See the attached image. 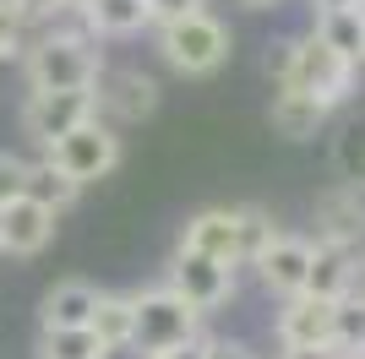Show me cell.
<instances>
[{"label":"cell","mask_w":365,"mask_h":359,"mask_svg":"<svg viewBox=\"0 0 365 359\" xmlns=\"http://www.w3.org/2000/svg\"><path fill=\"white\" fill-rule=\"evenodd\" d=\"M16 66H22L28 93H76V88H98L109 60L98 38H88V33H33Z\"/></svg>","instance_id":"6da1fadb"},{"label":"cell","mask_w":365,"mask_h":359,"mask_svg":"<svg viewBox=\"0 0 365 359\" xmlns=\"http://www.w3.org/2000/svg\"><path fill=\"white\" fill-rule=\"evenodd\" d=\"M153 55L164 60L175 76H213L224 71V60L235 55V33L224 16L213 11H191L180 22L153 28Z\"/></svg>","instance_id":"7a4b0ae2"},{"label":"cell","mask_w":365,"mask_h":359,"mask_svg":"<svg viewBox=\"0 0 365 359\" xmlns=\"http://www.w3.org/2000/svg\"><path fill=\"white\" fill-rule=\"evenodd\" d=\"M284 88H300V93H311L317 104L338 109V104H349L354 88H360V66L344 60L333 44H322L317 33H300V38H294V66H289V82H284Z\"/></svg>","instance_id":"3957f363"},{"label":"cell","mask_w":365,"mask_h":359,"mask_svg":"<svg viewBox=\"0 0 365 359\" xmlns=\"http://www.w3.org/2000/svg\"><path fill=\"white\" fill-rule=\"evenodd\" d=\"M44 158H49V164H61L66 175H71L76 185L88 191V185H98V180H109L115 169H120V158H125V136L115 131L109 120L93 115V120H82L76 131H66L61 142L44 152Z\"/></svg>","instance_id":"277c9868"},{"label":"cell","mask_w":365,"mask_h":359,"mask_svg":"<svg viewBox=\"0 0 365 359\" xmlns=\"http://www.w3.org/2000/svg\"><path fill=\"white\" fill-rule=\"evenodd\" d=\"M131 305H137V343L148 348V354H164V348L185 343V338H197L202 321H207V316H197L169 283L131 288Z\"/></svg>","instance_id":"5b68a950"},{"label":"cell","mask_w":365,"mask_h":359,"mask_svg":"<svg viewBox=\"0 0 365 359\" xmlns=\"http://www.w3.org/2000/svg\"><path fill=\"white\" fill-rule=\"evenodd\" d=\"M93 98H98V120H109L115 131H125V125H142V120L158 115L164 88H158V76L142 71V66H104Z\"/></svg>","instance_id":"8992f818"},{"label":"cell","mask_w":365,"mask_h":359,"mask_svg":"<svg viewBox=\"0 0 365 359\" xmlns=\"http://www.w3.org/2000/svg\"><path fill=\"white\" fill-rule=\"evenodd\" d=\"M93 115H98L93 88H76V93H28V98H22L16 125H22V136H28L38 152H49L66 131H76V125H82V120H93Z\"/></svg>","instance_id":"52a82bcc"},{"label":"cell","mask_w":365,"mask_h":359,"mask_svg":"<svg viewBox=\"0 0 365 359\" xmlns=\"http://www.w3.org/2000/svg\"><path fill=\"white\" fill-rule=\"evenodd\" d=\"M164 283L175 288L197 316H213V311H224L229 299H235V267L175 245V256H169V267H164Z\"/></svg>","instance_id":"ba28073f"},{"label":"cell","mask_w":365,"mask_h":359,"mask_svg":"<svg viewBox=\"0 0 365 359\" xmlns=\"http://www.w3.org/2000/svg\"><path fill=\"white\" fill-rule=\"evenodd\" d=\"M311 224H317L311 239L360 251L365 245V191L354 185V180H333V185L317 191V202H311Z\"/></svg>","instance_id":"9c48e42d"},{"label":"cell","mask_w":365,"mask_h":359,"mask_svg":"<svg viewBox=\"0 0 365 359\" xmlns=\"http://www.w3.org/2000/svg\"><path fill=\"white\" fill-rule=\"evenodd\" d=\"M333 311H338V299H322V294L278 299V311H273L278 348H333Z\"/></svg>","instance_id":"30bf717a"},{"label":"cell","mask_w":365,"mask_h":359,"mask_svg":"<svg viewBox=\"0 0 365 359\" xmlns=\"http://www.w3.org/2000/svg\"><path fill=\"white\" fill-rule=\"evenodd\" d=\"M55 229L61 218L28 196H16L0 207V256H11V261H33V256H44L55 245Z\"/></svg>","instance_id":"8fae6325"},{"label":"cell","mask_w":365,"mask_h":359,"mask_svg":"<svg viewBox=\"0 0 365 359\" xmlns=\"http://www.w3.org/2000/svg\"><path fill=\"white\" fill-rule=\"evenodd\" d=\"M180 251H197V256H213L224 267L240 272V207H202L185 218L180 229Z\"/></svg>","instance_id":"7c38bea8"},{"label":"cell","mask_w":365,"mask_h":359,"mask_svg":"<svg viewBox=\"0 0 365 359\" xmlns=\"http://www.w3.org/2000/svg\"><path fill=\"white\" fill-rule=\"evenodd\" d=\"M257 283L267 288L273 299H289V294H305V272H311V234H284L262 251V261L257 267Z\"/></svg>","instance_id":"4fadbf2b"},{"label":"cell","mask_w":365,"mask_h":359,"mask_svg":"<svg viewBox=\"0 0 365 359\" xmlns=\"http://www.w3.org/2000/svg\"><path fill=\"white\" fill-rule=\"evenodd\" d=\"M98 311V283L88 278H61L38 299V327H88Z\"/></svg>","instance_id":"5bb4252c"},{"label":"cell","mask_w":365,"mask_h":359,"mask_svg":"<svg viewBox=\"0 0 365 359\" xmlns=\"http://www.w3.org/2000/svg\"><path fill=\"white\" fill-rule=\"evenodd\" d=\"M327 115H333V109L317 104V98L300 93V88H278L273 104H267V120H273V131L284 136V142H311V136L327 125Z\"/></svg>","instance_id":"9a60e30c"},{"label":"cell","mask_w":365,"mask_h":359,"mask_svg":"<svg viewBox=\"0 0 365 359\" xmlns=\"http://www.w3.org/2000/svg\"><path fill=\"white\" fill-rule=\"evenodd\" d=\"M354 261H360V256L344 251V245L311 239V272H305V294H322V299L354 294Z\"/></svg>","instance_id":"2e32d148"},{"label":"cell","mask_w":365,"mask_h":359,"mask_svg":"<svg viewBox=\"0 0 365 359\" xmlns=\"http://www.w3.org/2000/svg\"><path fill=\"white\" fill-rule=\"evenodd\" d=\"M22 196L38 202V207H49L55 218H66V212L82 202V185H76L61 164H49L44 152H33V158H28V180H22Z\"/></svg>","instance_id":"e0dca14e"},{"label":"cell","mask_w":365,"mask_h":359,"mask_svg":"<svg viewBox=\"0 0 365 359\" xmlns=\"http://www.w3.org/2000/svg\"><path fill=\"white\" fill-rule=\"evenodd\" d=\"M88 11V28L93 38H137V33H153V16H148V0H93L82 6Z\"/></svg>","instance_id":"ac0fdd59"},{"label":"cell","mask_w":365,"mask_h":359,"mask_svg":"<svg viewBox=\"0 0 365 359\" xmlns=\"http://www.w3.org/2000/svg\"><path fill=\"white\" fill-rule=\"evenodd\" d=\"M88 332L98 338V348L137 343V305H131V288H98V311H93Z\"/></svg>","instance_id":"d6986e66"},{"label":"cell","mask_w":365,"mask_h":359,"mask_svg":"<svg viewBox=\"0 0 365 359\" xmlns=\"http://www.w3.org/2000/svg\"><path fill=\"white\" fill-rule=\"evenodd\" d=\"M322 38V44H333L344 60H354L360 66L365 55V11L360 6H344V11H317V28H311Z\"/></svg>","instance_id":"ffe728a7"},{"label":"cell","mask_w":365,"mask_h":359,"mask_svg":"<svg viewBox=\"0 0 365 359\" xmlns=\"http://www.w3.org/2000/svg\"><path fill=\"white\" fill-rule=\"evenodd\" d=\"M38 359H98V338L88 327H38Z\"/></svg>","instance_id":"44dd1931"},{"label":"cell","mask_w":365,"mask_h":359,"mask_svg":"<svg viewBox=\"0 0 365 359\" xmlns=\"http://www.w3.org/2000/svg\"><path fill=\"white\" fill-rule=\"evenodd\" d=\"M278 234H284V229H278V218L267 207H240V267H257L262 251H267Z\"/></svg>","instance_id":"7402d4cb"},{"label":"cell","mask_w":365,"mask_h":359,"mask_svg":"<svg viewBox=\"0 0 365 359\" xmlns=\"http://www.w3.org/2000/svg\"><path fill=\"white\" fill-rule=\"evenodd\" d=\"M333 348H338V354L365 348V294H360V288L338 299V311H333Z\"/></svg>","instance_id":"603a6c76"},{"label":"cell","mask_w":365,"mask_h":359,"mask_svg":"<svg viewBox=\"0 0 365 359\" xmlns=\"http://www.w3.org/2000/svg\"><path fill=\"white\" fill-rule=\"evenodd\" d=\"M338 169H344V180H354L365 191V115L338 136Z\"/></svg>","instance_id":"cb8c5ba5"},{"label":"cell","mask_w":365,"mask_h":359,"mask_svg":"<svg viewBox=\"0 0 365 359\" xmlns=\"http://www.w3.org/2000/svg\"><path fill=\"white\" fill-rule=\"evenodd\" d=\"M33 28L16 16L11 0H0V66H11V60H22V49H28Z\"/></svg>","instance_id":"d4e9b609"},{"label":"cell","mask_w":365,"mask_h":359,"mask_svg":"<svg viewBox=\"0 0 365 359\" xmlns=\"http://www.w3.org/2000/svg\"><path fill=\"white\" fill-rule=\"evenodd\" d=\"M22 180H28V158H22V152H6V147H0V207L22 196Z\"/></svg>","instance_id":"484cf974"},{"label":"cell","mask_w":365,"mask_h":359,"mask_svg":"<svg viewBox=\"0 0 365 359\" xmlns=\"http://www.w3.org/2000/svg\"><path fill=\"white\" fill-rule=\"evenodd\" d=\"M191 11H207V0H148V16L153 28H164V22H180Z\"/></svg>","instance_id":"4316f807"},{"label":"cell","mask_w":365,"mask_h":359,"mask_svg":"<svg viewBox=\"0 0 365 359\" xmlns=\"http://www.w3.org/2000/svg\"><path fill=\"white\" fill-rule=\"evenodd\" d=\"M289 66H294V38H278V44L267 49V82L284 88V82H289Z\"/></svg>","instance_id":"83f0119b"},{"label":"cell","mask_w":365,"mask_h":359,"mask_svg":"<svg viewBox=\"0 0 365 359\" xmlns=\"http://www.w3.org/2000/svg\"><path fill=\"white\" fill-rule=\"evenodd\" d=\"M11 6H16V16H22V22H28L33 33H38V28L49 22V16H55V11L66 6V0H11Z\"/></svg>","instance_id":"f1b7e54d"},{"label":"cell","mask_w":365,"mask_h":359,"mask_svg":"<svg viewBox=\"0 0 365 359\" xmlns=\"http://www.w3.org/2000/svg\"><path fill=\"white\" fill-rule=\"evenodd\" d=\"M207 348H213V332H197V338H185V343L164 348V354H153V359H207Z\"/></svg>","instance_id":"f546056e"},{"label":"cell","mask_w":365,"mask_h":359,"mask_svg":"<svg viewBox=\"0 0 365 359\" xmlns=\"http://www.w3.org/2000/svg\"><path fill=\"white\" fill-rule=\"evenodd\" d=\"M207 359H262V354H257L251 343H245V338H213Z\"/></svg>","instance_id":"4dcf8cb0"},{"label":"cell","mask_w":365,"mask_h":359,"mask_svg":"<svg viewBox=\"0 0 365 359\" xmlns=\"http://www.w3.org/2000/svg\"><path fill=\"white\" fill-rule=\"evenodd\" d=\"M98 359H153L142 343H109V348H98Z\"/></svg>","instance_id":"1f68e13d"},{"label":"cell","mask_w":365,"mask_h":359,"mask_svg":"<svg viewBox=\"0 0 365 359\" xmlns=\"http://www.w3.org/2000/svg\"><path fill=\"white\" fill-rule=\"evenodd\" d=\"M278 359H338V348H278Z\"/></svg>","instance_id":"d6a6232c"},{"label":"cell","mask_w":365,"mask_h":359,"mask_svg":"<svg viewBox=\"0 0 365 359\" xmlns=\"http://www.w3.org/2000/svg\"><path fill=\"white\" fill-rule=\"evenodd\" d=\"M235 6H245V11H278L284 0H235Z\"/></svg>","instance_id":"836d02e7"},{"label":"cell","mask_w":365,"mask_h":359,"mask_svg":"<svg viewBox=\"0 0 365 359\" xmlns=\"http://www.w3.org/2000/svg\"><path fill=\"white\" fill-rule=\"evenodd\" d=\"M344 6H360V0H317V11H344Z\"/></svg>","instance_id":"e575fe53"},{"label":"cell","mask_w":365,"mask_h":359,"mask_svg":"<svg viewBox=\"0 0 365 359\" xmlns=\"http://www.w3.org/2000/svg\"><path fill=\"white\" fill-rule=\"evenodd\" d=\"M354 288H360V294H365V256H360V261H354Z\"/></svg>","instance_id":"d590c367"},{"label":"cell","mask_w":365,"mask_h":359,"mask_svg":"<svg viewBox=\"0 0 365 359\" xmlns=\"http://www.w3.org/2000/svg\"><path fill=\"white\" fill-rule=\"evenodd\" d=\"M338 359H365V348H354V354H338Z\"/></svg>","instance_id":"8d00e7d4"},{"label":"cell","mask_w":365,"mask_h":359,"mask_svg":"<svg viewBox=\"0 0 365 359\" xmlns=\"http://www.w3.org/2000/svg\"><path fill=\"white\" fill-rule=\"evenodd\" d=\"M66 6H93V0H66Z\"/></svg>","instance_id":"74e56055"},{"label":"cell","mask_w":365,"mask_h":359,"mask_svg":"<svg viewBox=\"0 0 365 359\" xmlns=\"http://www.w3.org/2000/svg\"><path fill=\"white\" fill-rule=\"evenodd\" d=\"M360 11H365V0H360Z\"/></svg>","instance_id":"f35d334b"},{"label":"cell","mask_w":365,"mask_h":359,"mask_svg":"<svg viewBox=\"0 0 365 359\" xmlns=\"http://www.w3.org/2000/svg\"><path fill=\"white\" fill-rule=\"evenodd\" d=\"M360 66H365V55H360Z\"/></svg>","instance_id":"ab89813d"}]
</instances>
